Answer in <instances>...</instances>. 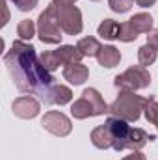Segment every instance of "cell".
Segmentation results:
<instances>
[{"instance_id":"obj_9","label":"cell","mask_w":158,"mask_h":160,"mask_svg":"<svg viewBox=\"0 0 158 160\" xmlns=\"http://www.w3.org/2000/svg\"><path fill=\"white\" fill-rule=\"evenodd\" d=\"M43 101H47L48 104H60V106H63V104H67V102L73 101V91H71L67 86L54 84V86L48 89V93H47V97H45Z\"/></svg>"},{"instance_id":"obj_1","label":"cell","mask_w":158,"mask_h":160,"mask_svg":"<svg viewBox=\"0 0 158 160\" xmlns=\"http://www.w3.org/2000/svg\"><path fill=\"white\" fill-rule=\"evenodd\" d=\"M4 63L13 84L22 93H34L45 99L48 89L54 86V77L43 67L41 60L36 56V48L24 41H13L11 50L4 56Z\"/></svg>"},{"instance_id":"obj_4","label":"cell","mask_w":158,"mask_h":160,"mask_svg":"<svg viewBox=\"0 0 158 160\" xmlns=\"http://www.w3.org/2000/svg\"><path fill=\"white\" fill-rule=\"evenodd\" d=\"M149 84H151V75H149L147 67H143V65H132L125 73H121L114 78V86L121 91L145 89V88H149Z\"/></svg>"},{"instance_id":"obj_26","label":"cell","mask_w":158,"mask_h":160,"mask_svg":"<svg viewBox=\"0 0 158 160\" xmlns=\"http://www.w3.org/2000/svg\"><path fill=\"white\" fill-rule=\"evenodd\" d=\"M147 43H149L155 50H158V28L149 32V36H147Z\"/></svg>"},{"instance_id":"obj_21","label":"cell","mask_w":158,"mask_h":160,"mask_svg":"<svg viewBox=\"0 0 158 160\" xmlns=\"http://www.w3.org/2000/svg\"><path fill=\"white\" fill-rule=\"evenodd\" d=\"M143 114H145V119L149 123H153L158 128V102L155 97H149L145 101V106H143Z\"/></svg>"},{"instance_id":"obj_18","label":"cell","mask_w":158,"mask_h":160,"mask_svg":"<svg viewBox=\"0 0 158 160\" xmlns=\"http://www.w3.org/2000/svg\"><path fill=\"white\" fill-rule=\"evenodd\" d=\"M77 47H78V50L82 52V56H89V58H93V56L97 58L99 52H101V48H102V45L95 39V38H82L77 43Z\"/></svg>"},{"instance_id":"obj_17","label":"cell","mask_w":158,"mask_h":160,"mask_svg":"<svg viewBox=\"0 0 158 160\" xmlns=\"http://www.w3.org/2000/svg\"><path fill=\"white\" fill-rule=\"evenodd\" d=\"M128 22L134 26L138 34H149L153 30V17L149 13H136L134 17L128 19Z\"/></svg>"},{"instance_id":"obj_8","label":"cell","mask_w":158,"mask_h":160,"mask_svg":"<svg viewBox=\"0 0 158 160\" xmlns=\"http://www.w3.org/2000/svg\"><path fill=\"white\" fill-rule=\"evenodd\" d=\"M104 125L110 128V132H112V136H114V149L116 151H125V142H126V136H128V132H130V125H128V121L125 119H119V118H108V119L104 121Z\"/></svg>"},{"instance_id":"obj_7","label":"cell","mask_w":158,"mask_h":160,"mask_svg":"<svg viewBox=\"0 0 158 160\" xmlns=\"http://www.w3.org/2000/svg\"><path fill=\"white\" fill-rule=\"evenodd\" d=\"M11 110L17 118L21 119H34L37 114L41 112V104L39 101L32 95H22V97H17L11 104Z\"/></svg>"},{"instance_id":"obj_11","label":"cell","mask_w":158,"mask_h":160,"mask_svg":"<svg viewBox=\"0 0 158 160\" xmlns=\"http://www.w3.org/2000/svg\"><path fill=\"white\" fill-rule=\"evenodd\" d=\"M97 62H99L101 67L112 69V67L119 65V62H121V52H119V48H116L114 45H104V47L101 48L99 56H97Z\"/></svg>"},{"instance_id":"obj_23","label":"cell","mask_w":158,"mask_h":160,"mask_svg":"<svg viewBox=\"0 0 158 160\" xmlns=\"http://www.w3.org/2000/svg\"><path fill=\"white\" fill-rule=\"evenodd\" d=\"M138 32L134 30V26L126 21V22H121V32H119V41L123 43H130V41H136L138 39Z\"/></svg>"},{"instance_id":"obj_14","label":"cell","mask_w":158,"mask_h":160,"mask_svg":"<svg viewBox=\"0 0 158 160\" xmlns=\"http://www.w3.org/2000/svg\"><path fill=\"white\" fill-rule=\"evenodd\" d=\"M56 54L60 58L62 65H71V63H80V60L84 58L78 47L73 45H60V48H56Z\"/></svg>"},{"instance_id":"obj_20","label":"cell","mask_w":158,"mask_h":160,"mask_svg":"<svg viewBox=\"0 0 158 160\" xmlns=\"http://www.w3.org/2000/svg\"><path fill=\"white\" fill-rule=\"evenodd\" d=\"M36 30H37L36 22L30 21V19H24V21H21L19 26H17V36L21 38V41H28L36 36Z\"/></svg>"},{"instance_id":"obj_28","label":"cell","mask_w":158,"mask_h":160,"mask_svg":"<svg viewBox=\"0 0 158 160\" xmlns=\"http://www.w3.org/2000/svg\"><path fill=\"white\" fill-rule=\"evenodd\" d=\"M75 2H77V0H52V4L58 6V8H63V6H75Z\"/></svg>"},{"instance_id":"obj_6","label":"cell","mask_w":158,"mask_h":160,"mask_svg":"<svg viewBox=\"0 0 158 160\" xmlns=\"http://www.w3.org/2000/svg\"><path fill=\"white\" fill-rule=\"evenodd\" d=\"M41 125H43L45 130H48L50 134H54V136H58V138H65V136H69L71 130H73L71 119H69L65 114L56 112V110L47 112V114L43 116V119H41Z\"/></svg>"},{"instance_id":"obj_12","label":"cell","mask_w":158,"mask_h":160,"mask_svg":"<svg viewBox=\"0 0 158 160\" xmlns=\"http://www.w3.org/2000/svg\"><path fill=\"white\" fill-rule=\"evenodd\" d=\"M82 97H86V99L89 101V104H91V108H93V116H104V114H110V106L104 102L102 95H101L95 88H87V89H84Z\"/></svg>"},{"instance_id":"obj_5","label":"cell","mask_w":158,"mask_h":160,"mask_svg":"<svg viewBox=\"0 0 158 160\" xmlns=\"http://www.w3.org/2000/svg\"><path fill=\"white\" fill-rule=\"evenodd\" d=\"M58 24L62 32L67 36H78L84 28L82 24V11L77 6H63L58 8Z\"/></svg>"},{"instance_id":"obj_24","label":"cell","mask_w":158,"mask_h":160,"mask_svg":"<svg viewBox=\"0 0 158 160\" xmlns=\"http://www.w3.org/2000/svg\"><path fill=\"white\" fill-rule=\"evenodd\" d=\"M108 6L116 13H126L134 6V0H108Z\"/></svg>"},{"instance_id":"obj_27","label":"cell","mask_w":158,"mask_h":160,"mask_svg":"<svg viewBox=\"0 0 158 160\" xmlns=\"http://www.w3.org/2000/svg\"><path fill=\"white\" fill-rule=\"evenodd\" d=\"M121 160H147V158H145V155L141 151H132V155H126L125 158H121Z\"/></svg>"},{"instance_id":"obj_16","label":"cell","mask_w":158,"mask_h":160,"mask_svg":"<svg viewBox=\"0 0 158 160\" xmlns=\"http://www.w3.org/2000/svg\"><path fill=\"white\" fill-rule=\"evenodd\" d=\"M71 116H73L75 119L95 118V116H93V108H91V104H89V101H87L86 97H80V99H77V101L73 102V106H71Z\"/></svg>"},{"instance_id":"obj_19","label":"cell","mask_w":158,"mask_h":160,"mask_svg":"<svg viewBox=\"0 0 158 160\" xmlns=\"http://www.w3.org/2000/svg\"><path fill=\"white\" fill-rule=\"evenodd\" d=\"M156 56H158V50H155L149 43L138 48V62H140V65H143V67L153 65V63L156 62Z\"/></svg>"},{"instance_id":"obj_2","label":"cell","mask_w":158,"mask_h":160,"mask_svg":"<svg viewBox=\"0 0 158 160\" xmlns=\"http://www.w3.org/2000/svg\"><path fill=\"white\" fill-rule=\"evenodd\" d=\"M145 101L147 99L136 95L134 91H121L119 97L110 104V114L114 118L125 119V121H128V123L138 121L140 116H141V112H143Z\"/></svg>"},{"instance_id":"obj_13","label":"cell","mask_w":158,"mask_h":160,"mask_svg":"<svg viewBox=\"0 0 158 160\" xmlns=\"http://www.w3.org/2000/svg\"><path fill=\"white\" fill-rule=\"evenodd\" d=\"M91 143L97 147V149H110L114 145V136L110 132V128L106 125H101V127H95L91 130Z\"/></svg>"},{"instance_id":"obj_25","label":"cell","mask_w":158,"mask_h":160,"mask_svg":"<svg viewBox=\"0 0 158 160\" xmlns=\"http://www.w3.org/2000/svg\"><path fill=\"white\" fill-rule=\"evenodd\" d=\"M15 6H17V9H21V11H32L36 6H37V2L39 0H11Z\"/></svg>"},{"instance_id":"obj_30","label":"cell","mask_w":158,"mask_h":160,"mask_svg":"<svg viewBox=\"0 0 158 160\" xmlns=\"http://www.w3.org/2000/svg\"><path fill=\"white\" fill-rule=\"evenodd\" d=\"M91 2H99V0H91Z\"/></svg>"},{"instance_id":"obj_15","label":"cell","mask_w":158,"mask_h":160,"mask_svg":"<svg viewBox=\"0 0 158 160\" xmlns=\"http://www.w3.org/2000/svg\"><path fill=\"white\" fill-rule=\"evenodd\" d=\"M119 32H121V22L114 21V19H104L97 28V34L102 39H108V41L119 39Z\"/></svg>"},{"instance_id":"obj_3","label":"cell","mask_w":158,"mask_h":160,"mask_svg":"<svg viewBox=\"0 0 158 160\" xmlns=\"http://www.w3.org/2000/svg\"><path fill=\"white\" fill-rule=\"evenodd\" d=\"M37 36L47 45H58L62 41V28L58 24V6L50 4L37 17Z\"/></svg>"},{"instance_id":"obj_22","label":"cell","mask_w":158,"mask_h":160,"mask_svg":"<svg viewBox=\"0 0 158 160\" xmlns=\"http://www.w3.org/2000/svg\"><path fill=\"white\" fill-rule=\"evenodd\" d=\"M41 63H43V67L47 69V71H56L62 63H60V58H58V54H56V50H47V52H43L39 56Z\"/></svg>"},{"instance_id":"obj_29","label":"cell","mask_w":158,"mask_h":160,"mask_svg":"<svg viewBox=\"0 0 158 160\" xmlns=\"http://www.w3.org/2000/svg\"><path fill=\"white\" fill-rule=\"evenodd\" d=\"M140 8H151V6H155L156 4V0H134Z\"/></svg>"},{"instance_id":"obj_10","label":"cell","mask_w":158,"mask_h":160,"mask_svg":"<svg viewBox=\"0 0 158 160\" xmlns=\"http://www.w3.org/2000/svg\"><path fill=\"white\" fill-rule=\"evenodd\" d=\"M89 77V69L84 65V63H71V65H65L63 67V78L75 86L84 84Z\"/></svg>"}]
</instances>
